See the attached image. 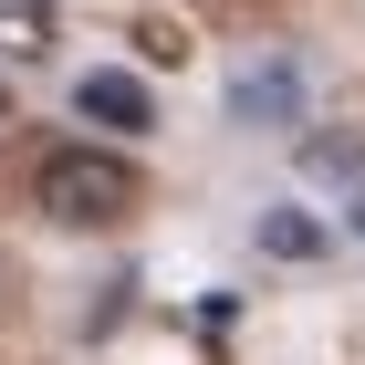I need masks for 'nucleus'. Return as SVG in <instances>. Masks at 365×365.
Instances as JSON below:
<instances>
[{"label": "nucleus", "instance_id": "nucleus-4", "mask_svg": "<svg viewBox=\"0 0 365 365\" xmlns=\"http://www.w3.org/2000/svg\"><path fill=\"white\" fill-rule=\"evenodd\" d=\"M73 115H84V125H146L157 105H146V84H136V73H115V63H94L84 84H73Z\"/></svg>", "mask_w": 365, "mask_h": 365}, {"label": "nucleus", "instance_id": "nucleus-5", "mask_svg": "<svg viewBox=\"0 0 365 365\" xmlns=\"http://www.w3.org/2000/svg\"><path fill=\"white\" fill-rule=\"evenodd\" d=\"M261 251H282V261H313V251H324V230H313L303 209H261Z\"/></svg>", "mask_w": 365, "mask_h": 365}, {"label": "nucleus", "instance_id": "nucleus-2", "mask_svg": "<svg viewBox=\"0 0 365 365\" xmlns=\"http://www.w3.org/2000/svg\"><path fill=\"white\" fill-rule=\"evenodd\" d=\"M230 125H251V136H292L303 125V63L292 53H261L230 73Z\"/></svg>", "mask_w": 365, "mask_h": 365}, {"label": "nucleus", "instance_id": "nucleus-1", "mask_svg": "<svg viewBox=\"0 0 365 365\" xmlns=\"http://www.w3.org/2000/svg\"><path fill=\"white\" fill-rule=\"evenodd\" d=\"M31 209L63 230H105L136 209V168L125 157H105V146H53L42 168H31Z\"/></svg>", "mask_w": 365, "mask_h": 365}, {"label": "nucleus", "instance_id": "nucleus-6", "mask_svg": "<svg viewBox=\"0 0 365 365\" xmlns=\"http://www.w3.org/2000/svg\"><path fill=\"white\" fill-rule=\"evenodd\" d=\"M0 105H11V84H0Z\"/></svg>", "mask_w": 365, "mask_h": 365}, {"label": "nucleus", "instance_id": "nucleus-3", "mask_svg": "<svg viewBox=\"0 0 365 365\" xmlns=\"http://www.w3.org/2000/svg\"><path fill=\"white\" fill-rule=\"evenodd\" d=\"M303 178L334 198V209H344V230L365 240V136H313V146H303Z\"/></svg>", "mask_w": 365, "mask_h": 365}]
</instances>
